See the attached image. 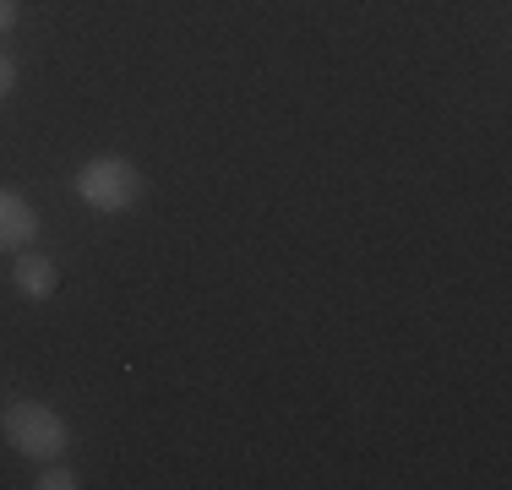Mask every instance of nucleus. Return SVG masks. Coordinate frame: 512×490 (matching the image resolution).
<instances>
[{"label": "nucleus", "instance_id": "obj_1", "mask_svg": "<svg viewBox=\"0 0 512 490\" xmlns=\"http://www.w3.org/2000/svg\"><path fill=\"white\" fill-rule=\"evenodd\" d=\"M0 431H6L11 452H22V458H33V463L60 458V452L71 447V425H66V414L50 409V403H39V398H17V403H6V414H0Z\"/></svg>", "mask_w": 512, "mask_h": 490}, {"label": "nucleus", "instance_id": "obj_2", "mask_svg": "<svg viewBox=\"0 0 512 490\" xmlns=\"http://www.w3.org/2000/svg\"><path fill=\"white\" fill-rule=\"evenodd\" d=\"M77 196H82V207H93V213H104V218L131 213V207L142 202V169L120 153H93L88 164L77 169Z\"/></svg>", "mask_w": 512, "mask_h": 490}, {"label": "nucleus", "instance_id": "obj_3", "mask_svg": "<svg viewBox=\"0 0 512 490\" xmlns=\"http://www.w3.org/2000/svg\"><path fill=\"white\" fill-rule=\"evenodd\" d=\"M39 240V213L22 191L0 186V251H28Z\"/></svg>", "mask_w": 512, "mask_h": 490}, {"label": "nucleus", "instance_id": "obj_4", "mask_svg": "<svg viewBox=\"0 0 512 490\" xmlns=\"http://www.w3.org/2000/svg\"><path fill=\"white\" fill-rule=\"evenodd\" d=\"M11 289H17L22 300L44 305L60 289V267L50 262V256H39V251H17V262H11Z\"/></svg>", "mask_w": 512, "mask_h": 490}, {"label": "nucleus", "instance_id": "obj_5", "mask_svg": "<svg viewBox=\"0 0 512 490\" xmlns=\"http://www.w3.org/2000/svg\"><path fill=\"white\" fill-rule=\"evenodd\" d=\"M77 469H66L60 458H44L39 463V474H33V490H77Z\"/></svg>", "mask_w": 512, "mask_h": 490}, {"label": "nucleus", "instance_id": "obj_6", "mask_svg": "<svg viewBox=\"0 0 512 490\" xmlns=\"http://www.w3.org/2000/svg\"><path fill=\"white\" fill-rule=\"evenodd\" d=\"M22 22V0H0V39H11Z\"/></svg>", "mask_w": 512, "mask_h": 490}, {"label": "nucleus", "instance_id": "obj_7", "mask_svg": "<svg viewBox=\"0 0 512 490\" xmlns=\"http://www.w3.org/2000/svg\"><path fill=\"white\" fill-rule=\"evenodd\" d=\"M11 88H17V60H11L6 49H0V98H6Z\"/></svg>", "mask_w": 512, "mask_h": 490}]
</instances>
